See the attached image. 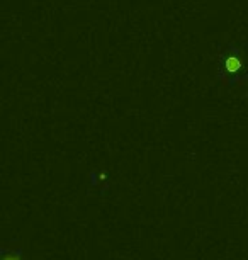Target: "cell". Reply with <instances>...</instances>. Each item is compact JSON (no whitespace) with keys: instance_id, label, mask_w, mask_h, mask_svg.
I'll list each match as a JSON object with an SVG mask.
<instances>
[{"instance_id":"obj_1","label":"cell","mask_w":248,"mask_h":260,"mask_svg":"<svg viewBox=\"0 0 248 260\" xmlns=\"http://www.w3.org/2000/svg\"><path fill=\"white\" fill-rule=\"evenodd\" d=\"M221 77H225L230 87L248 80V41L231 43L225 46L220 58Z\"/></svg>"},{"instance_id":"obj_2","label":"cell","mask_w":248,"mask_h":260,"mask_svg":"<svg viewBox=\"0 0 248 260\" xmlns=\"http://www.w3.org/2000/svg\"><path fill=\"white\" fill-rule=\"evenodd\" d=\"M4 260H21L17 253H6L4 255Z\"/></svg>"}]
</instances>
